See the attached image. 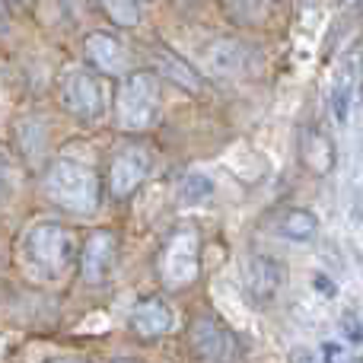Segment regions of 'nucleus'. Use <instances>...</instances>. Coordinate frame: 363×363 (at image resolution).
Here are the masks:
<instances>
[{"label": "nucleus", "mask_w": 363, "mask_h": 363, "mask_svg": "<svg viewBox=\"0 0 363 363\" xmlns=\"http://www.w3.org/2000/svg\"><path fill=\"white\" fill-rule=\"evenodd\" d=\"M23 264L29 268V274H35L38 281H64L67 271L77 264L80 255V239L70 226L61 223H35L23 233Z\"/></svg>", "instance_id": "obj_1"}, {"label": "nucleus", "mask_w": 363, "mask_h": 363, "mask_svg": "<svg viewBox=\"0 0 363 363\" xmlns=\"http://www.w3.org/2000/svg\"><path fill=\"white\" fill-rule=\"evenodd\" d=\"M42 191L48 194L51 204L70 213H93L102 201L99 176L67 157L48 163V169L42 172Z\"/></svg>", "instance_id": "obj_2"}, {"label": "nucleus", "mask_w": 363, "mask_h": 363, "mask_svg": "<svg viewBox=\"0 0 363 363\" xmlns=\"http://www.w3.org/2000/svg\"><path fill=\"white\" fill-rule=\"evenodd\" d=\"M163 93L153 70H128L115 89V125L128 134L150 131L160 118Z\"/></svg>", "instance_id": "obj_3"}, {"label": "nucleus", "mask_w": 363, "mask_h": 363, "mask_svg": "<svg viewBox=\"0 0 363 363\" xmlns=\"http://www.w3.org/2000/svg\"><path fill=\"white\" fill-rule=\"evenodd\" d=\"M157 274L166 290H188L201 274V233L194 226H176L166 236L157 258Z\"/></svg>", "instance_id": "obj_4"}, {"label": "nucleus", "mask_w": 363, "mask_h": 363, "mask_svg": "<svg viewBox=\"0 0 363 363\" xmlns=\"http://www.w3.org/2000/svg\"><path fill=\"white\" fill-rule=\"evenodd\" d=\"M57 99H61L64 112L74 115L77 121H99L106 115V86L96 77V70L86 67H70L61 74L57 83Z\"/></svg>", "instance_id": "obj_5"}, {"label": "nucleus", "mask_w": 363, "mask_h": 363, "mask_svg": "<svg viewBox=\"0 0 363 363\" xmlns=\"http://www.w3.org/2000/svg\"><path fill=\"white\" fill-rule=\"evenodd\" d=\"M118 264V233L115 230H93L80 242V255H77V271L80 281L89 287H99L115 274Z\"/></svg>", "instance_id": "obj_6"}, {"label": "nucleus", "mask_w": 363, "mask_h": 363, "mask_svg": "<svg viewBox=\"0 0 363 363\" xmlns=\"http://www.w3.org/2000/svg\"><path fill=\"white\" fill-rule=\"evenodd\" d=\"M153 172V157L144 150V147H125L112 157L106 172V188L115 201H125L150 179Z\"/></svg>", "instance_id": "obj_7"}, {"label": "nucleus", "mask_w": 363, "mask_h": 363, "mask_svg": "<svg viewBox=\"0 0 363 363\" xmlns=\"http://www.w3.org/2000/svg\"><path fill=\"white\" fill-rule=\"evenodd\" d=\"M191 347L201 363H233L239 345L233 332L213 315H194L191 322Z\"/></svg>", "instance_id": "obj_8"}, {"label": "nucleus", "mask_w": 363, "mask_h": 363, "mask_svg": "<svg viewBox=\"0 0 363 363\" xmlns=\"http://www.w3.org/2000/svg\"><path fill=\"white\" fill-rule=\"evenodd\" d=\"M83 57L96 74L106 77H125L131 67V55L112 32H89L83 38Z\"/></svg>", "instance_id": "obj_9"}, {"label": "nucleus", "mask_w": 363, "mask_h": 363, "mask_svg": "<svg viewBox=\"0 0 363 363\" xmlns=\"http://www.w3.org/2000/svg\"><path fill=\"white\" fill-rule=\"evenodd\" d=\"M172 325H176V315H172V309L166 306L163 300H157V296H147V300L134 303L131 315H128V328H131L140 341L163 338V335L172 332Z\"/></svg>", "instance_id": "obj_10"}, {"label": "nucleus", "mask_w": 363, "mask_h": 363, "mask_svg": "<svg viewBox=\"0 0 363 363\" xmlns=\"http://www.w3.org/2000/svg\"><path fill=\"white\" fill-rule=\"evenodd\" d=\"M284 284V268L281 262L268 255H252L245 262V294L255 303H271Z\"/></svg>", "instance_id": "obj_11"}, {"label": "nucleus", "mask_w": 363, "mask_h": 363, "mask_svg": "<svg viewBox=\"0 0 363 363\" xmlns=\"http://www.w3.org/2000/svg\"><path fill=\"white\" fill-rule=\"evenodd\" d=\"M204 67L207 74L220 77V80H233L249 70V48L236 38H217L211 48L204 51Z\"/></svg>", "instance_id": "obj_12"}, {"label": "nucleus", "mask_w": 363, "mask_h": 363, "mask_svg": "<svg viewBox=\"0 0 363 363\" xmlns=\"http://www.w3.org/2000/svg\"><path fill=\"white\" fill-rule=\"evenodd\" d=\"M300 163L306 166L309 172H315V176L332 172V166H335L332 140H328L322 131H315V128H306V131H303V138H300Z\"/></svg>", "instance_id": "obj_13"}, {"label": "nucleus", "mask_w": 363, "mask_h": 363, "mask_svg": "<svg viewBox=\"0 0 363 363\" xmlns=\"http://www.w3.org/2000/svg\"><path fill=\"white\" fill-rule=\"evenodd\" d=\"M153 57H157V67L163 77H169L172 83H179L182 89H188V93H201V77L198 70L191 67V64H185L176 51L169 48H157L153 51Z\"/></svg>", "instance_id": "obj_14"}, {"label": "nucleus", "mask_w": 363, "mask_h": 363, "mask_svg": "<svg viewBox=\"0 0 363 363\" xmlns=\"http://www.w3.org/2000/svg\"><path fill=\"white\" fill-rule=\"evenodd\" d=\"M220 6L236 26H262L274 13V0H220Z\"/></svg>", "instance_id": "obj_15"}, {"label": "nucleus", "mask_w": 363, "mask_h": 363, "mask_svg": "<svg viewBox=\"0 0 363 363\" xmlns=\"http://www.w3.org/2000/svg\"><path fill=\"white\" fill-rule=\"evenodd\" d=\"M281 233L287 239L306 242V239H313L315 233H319V220H315V213H309V211H287L281 220Z\"/></svg>", "instance_id": "obj_16"}, {"label": "nucleus", "mask_w": 363, "mask_h": 363, "mask_svg": "<svg viewBox=\"0 0 363 363\" xmlns=\"http://www.w3.org/2000/svg\"><path fill=\"white\" fill-rule=\"evenodd\" d=\"M108 19L121 29H134L140 26V0H96Z\"/></svg>", "instance_id": "obj_17"}, {"label": "nucleus", "mask_w": 363, "mask_h": 363, "mask_svg": "<svg viewBox=\"0 0 363 363\" xmlns=\"http://www.w3.org/2000/svg\"><path fill=\"white\" fill-rule=\"evenodd\" d=\"M213 194V182L204 176V172H188L185 179L179 182V201L182 204H204Z\"/></svg>", "instance_id": "obj_18"}, {"label": "nucleus", "mask_w": 363, "mask_h": 363, "mask_svg": "<svg viewBox=\"0 0 363 363\" xmlns=\"http://www.w3.org/2000/svg\"><path fill=\"white\" fill-rule=\"evenodd\" d=\"M322 360H325V363H354L351 351H347V347H341L338 341H325V345H322Z\"/></svg>", "instance_id": "obj_19"}, {"label": "nucleus", "mask_w": 363, "mask_h": 363, "mask_svg": "<svg viewBox=\"0 0 363 363\" xmlns=\"http://www.w3.org/2000/svg\"><path fill=\"white\" fill-rule=\"evenodd\" d=\"M6 185H10V160H6V153H0V204L6 198Z\"/></svg>", "instance_id": "obj_20"}, {"label": "nucleus", "mask_w": 363, "mask_h": 363, "mask_svg": "<svg viewBox=\"0 0 363 363\" xmlns=\"http://www.w3.org/2000/svg\"><path fill=\"white\" fill-rule=\"evenodd\" d=\"M10 29V0H0V35Z\"/></svg>", "instance_id": "obj_21"}, {"label": "nucleus", "mask_w": 363, "mask_h": 363, "mask_svg": "<svg viewBox=\"0 0 363 363\" xmlns=\"http://www.w3.org/2000/svg\"><path fill=\"white\" fill-rule=\"evenodd\" d=\"M345 332H347V335H351V338H357V341L363 338V328L357 325V319H351V313H347V315H345Z\"/></svg>", "instance_id": "obj_22"}, {"label": "nucleus", "mask_w": 363, "mask_h": 363, "mask_svg": "<svg viewBox=\"0 0 363 363\" xmlns=\"http://www.w3.org/2000/svg\"><path fill=\"white\" fill-rule=\"evenodd\" d=\"M313 284H315V290H325V294H328V296H335V284H332V281H328V277L315 274V281H313Z\"/></svg>", "instance_id": "obj_23"}, {"label": "nucleus", "mask_w": 363, "mask_h": 363, "mask_svg": "<svg viewBox=\"0 0 363 363\" xmlns=\"http://www.w3.org/2000/svg\"><path fill=\"white\" fill-rule=\"evenodd\" d=\"M10 4H16V6H32V0H10Z\"/></svg>", "instance_id": "obj_24"}, {"label": "nucleus", "mask_w": 363, "mask_h": 363, "mask_svg": "<svg viewBox=\"0 0 363 363\" xmlns=\"http://www.w3.org/2000/svg\"><path fill=\"white\" fill-rule=\"evenodd\" d=\"M112 363H140V360H131V357H118V360H112Z\"/></svg>", "instance_id": "obj_25"}, {"label": "nucleus", "mask_w": 363, "mask_h": 363, "mask_svg": "<svg viewBox=\"0 0 363 363\" xmlns=\"http://www.w3.org/2000/svg\"><path fill=\"white\" fill-rule=\"evenodd\" d=\"M48 363H74V360H48Z\"/></svg>", "instance_id": "obj_26"}, {"label": "nucleus", "mask_w": 363, "mask_h": 363, "mask_svg": "<svg viewBox=\"0 0 363 363\" xmlns=\"http://www.w3.org/2000/svg\"><path fill=\"white\" fill-rule=\"evenodd\" d=\"M182 4H191V0H182Z\"/></svg>", "instance_id": "obj_27"}, {"label": "nucleus", "mask_w": 363, "mask_h": 363, "mask_svg": "<svg viewBox=\"0 0 363 363\" xmlns=\"http://www.w3.org/2000/svg\"><path fill=\"white\" fill-rule=\"evenodd\" d=\"M360 93H363V86H360Z\"/></svg>", "instance_id": "obj_28"}, {"label": "nucleus", "mask_w": 363, "mask_h": 363, "mask_svg": "<svg viewBox=\"0 0 363 363\" xmlns=\"http://www.w3.org/2000/svg\"><path fill=\"white\" fill-rule=\"evenodd\" d=\"M360 4H363V0H360Z\"/></svg>", "instance_id": "obj_29"}]
</instances>
